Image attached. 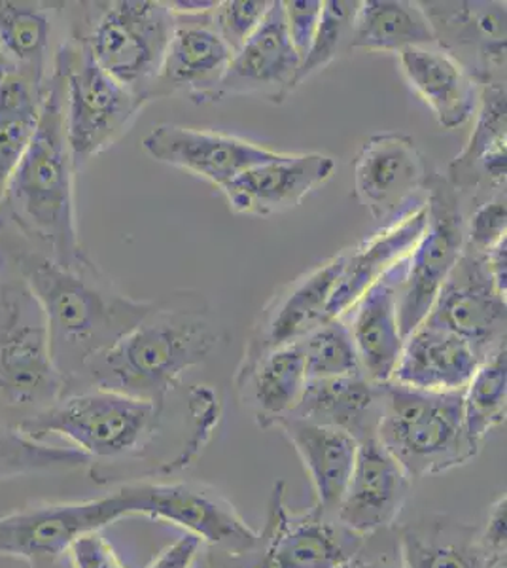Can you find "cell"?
<instances>
[{
	"label": "cell",
	"mask_w": 507,
	"mask_h": 568,
	"mask_svg": "<svg viewBox=\"0 0 507 568\" xmlns=\"http://www.w3.org/2000/svg\"><path fill=\"white\" fill-rule=\"evenodd\" d=\"M353 173L356 200L383 227L396 222L430 175L415 139L396 131L369 136L354 160Z\"/></svg>",
	"instance_id": "5bb4252c"
},
{
	"label": "cell",
	"mask_w": 507,
	"mask_h": 568,
	"mask_svg": "<svg viewBox=\"0 0 507 568\" xmlns=\"http://www.w3.org/2000/svg\"><path fill=\"white\" fill-rule=\"evenodd\" d=\"M430 44H436V37L420 2H413V0L359 2L348 52L399 53L407 48Z\"/></svg>",
	"instance_id": "1f68e13d"
},
{
	"label": "cell",
	"mask_w": 507,
	"mask_h": 568,
	"mask_svg": "<svg viewBox=\"0 0 507 568\" xmlns=\"http://www.w3.org/2000/svg\"><path fill=\"white\" fill-rule=\"evenodd\" d=\"M131 516H135V495L129 481L88 500L32 503L0 516V556L32 567L55 562L78 538Z\"/></svg>",
	"instance_id": "9c48e42d"
},
{
	"label": "cell",
	"mask_w": 507,
	"mask_h": 568,
	"mask_svg": "<svg viewBox=\"0 0 507 568\" xmlns=\"http://www.w3.org/2000/svg\"><path fill=\"white\" fill-rule=\"evenodd\" d=\"M283 7L290 40L303 63V59L307 58L308 48L315 39L316 29H318L322 0H288V2H283Z\"/></svg>",
	"instance_id": "ab89813d"
},
{
	"label": "cell",
	"mask_w": 507,
	"mask_h": 568,
	"mask_svg": "<svg viewBox=\"0 0 507 568\" xmlns=\"http://www.w3.org/2000/svg\"><path fill=\"white\" fill-rule=\"evenodd\" d=\"M392 538H385V544L381 538H375V542L364 540L358 554L351 562V568H405L402 556H399L398 535L396 529L392 532Z\"/></svg>",
	"instance_id": "7bdbcfd3"
},
{
	"label": "cell",
	"mask_w": 507,
	"mask_h": 568,
	"mask_svg": "<svg viewBox=\"0 0 507 568\" xmlns=\"http://www.w3.org/2000/svg\"><path fill=\"white\" fill-rule=\"evenodd\" d=\"M381 388L364 375L311 379L302 400L288 417L334 426L362 439L377 436L381 417Z\"/></svg>",
	"instance_id": "f546056e"
},
{
	"label": "cell",
	"mask_w": 507,
	"mask_h": 568,
	"mask_svg": "<svg viewBox=\"0 0 507 568\" xmlns=\"http://www.w3.org/2000/svg\"><path fill=\"white\" fill-rule=\"evenodd\" d=\"M506 230L507 205L504 192L477 205L471 216L466 219V245L487 254L498 243L506 241Z\"/></svg>",
	"instance_id": "f35d334b"
},
{
	"label": "cell",
	"mask_w": 507,
	"mask_h": 568,
	"mask_svg": "<svg viewBox=\"0 0 507 568\" xmlns=\"http://www.w3.org/2000/svg\"><path fill=\"white\" fill-rule=\"evenodd\" d=\"M335 168L334 158L322 152L281 154L273 162L244 171L220 190L233 213L275 216L300 207L334 176Z\"/></svg>",
	"instance_id": "ffe728a7"
},
{
	"label": "cell",
	"mask_w": 507,
	"mask_h": 568,
	"mask_svg": "<svg viewBox=\"0 0 507 568\" xmlns=\"http://www.w3.org/2000/svg\"><path fill=\"white\" fill-rule=\"evenodd\" d=\"M302 61L286 29L283 0H273L256 33L233 53L214 103L225 98H262L281 104L296 90Z\"/></svg>",
	"instance_id": "2e32d148"
},
{
	"label": "cell",
	"mask_w": 507,
	"mask_h": 568,
	"mask_svg": "<svg viewBox=\"0 0 507 568\" xmlns=\"http://www.w3.org/2000/svg\"><path fill=\"white\" fill-rule=\"evenodd\" d=\"M377 439L412 479L468 465L479 455L464 423V390L428 393L385 383Z\"/></svg>",
	"instance_id": "8992f818"
},
{
	"label": "cell",
	"mask_w": 507,
	"mask_h": 568,
	"mask_svg": "<svg viewBox=\"0 0 507 568\" xmlns=\"http://www.w3.org/2000/svg\"><path fill=\"white\" fill-rule=\"evenodd\" d=\"M426 318L466 339L481 361L506 345V296L496 288L485 254L464 246Z\"/></svg>",
	"instance_id": "4fadbf2b"
},
{
	"label": "cell",
	"mask_w": 507,
	"mask_h": 568,
	"mask_svg": "<svg viewBox=\"0 0 507 568\" xmlns=\"http://www.w3.org/2000/svg\"><path fill=\"white\" fill-rule=\"evenodd\" d=\"M209 13L197 18H176V27L149 101L187 98L197 104L214 103L233 53L214 33Z\"/></svg>",
	"instance_id": "44dd1931"
},
{
	"label": "cell",
	"mask_w": 507,
	"mask_h": 568,
	"mask_svg": "<svg viewBox=\"0 0 507 568\" xmlns=\"http://www.w3.org/2000/svg\"><path fill=\"white\" fill-rule=\"evenodd\" d=\"M200 549V538L192 535L182 536L176 542L163 549L146 568H193Z\"/></svg>",
	"instance_id": "ee69618b"
},
{
	"label": "cell",
	"mask_w": 507,
	"mask_h": 568,
	"mask_svg": "<svg viewBox=\"0 0 507 568\" xmlns=\"http://www.w3.org/2000/svg\"><path fill=\"white\" fill-rule=\"evenodd\" d=\"M487 260L488 273L495 281L496 288L500 291V294L506 296L507 294V240L501 241L495 248L485 254Z\"/></svg>",
	"instance_id": "f6af8a7d"
},
{
	"label": "cell",
	"mask_w": 507,
	"mask_h": 568,
	"mask_svg": "<svg viewBox=\"0 0 507 568\" xmlns=\"http://www.w3.org/2000/svg\"><path fill=\"white\" fill-rule=\"evenodd\" d=\"M71 568H128L118 557L116 549L104 538L103 530L78 538L67 551Z\"/></svg>",
	"instance_id": "60d3db41"
},
{
	"label": "cell",
	"mask_w": 507,
	"mask_h": 568,
	"mask_svg": "<svg viewBox=\"0 0 507 568\" xmlns=\"http://www.w3.org/2000/svg\"><path fill=\"white\" fill-rule=\"evenodd\" d=\"M506 495L498 498L488 511L487 524L479 529V540L488 561L496 568H506Z\"/></svg>",
	"instance_id": "b9f144b4"
},
{
	"label": "cell",
	"mask_w": 507,
	"mask_h": 568,
	"mask_svg": "<svg viewBox=\"0 0 507 568\" xmlns=\"http://www.w3.org/2000/svg\"><path fill=\"white\" fill-rule=\"evenodd\" d=\"M77 175L64 130L63 74L53 61L37 133L8 181L0 222L58 262L80 258L85 251L78 230Z\"/></svg>",
	"instance_id": "3957f363"
},
{
	"label": "cell",
	"mask_w": 507,
	"mask_h": 568,
	"mask_svg": "<svg viewBox=\"0 0 507 568\" xmlns=\"http://www.w3.org/2000/svg\"><path fill=\"white\" fill-rule=\"evenodd\" d=\"M481 362L466 339L424 318L405 337L392 382L428 393H455L468 387Z\"/></svg>",
	"instance_id": "603a6c76"
},
{
	"label": "cell",
	"mask_w": 507,
	"mask_h": 568,
	"mask_svg": "<svg viewBox=\"0 0 507 568\" xmlns=\"http://www.w3.org/2000/svg\"><path fill=\"white\" fill-rule=\"evenodd\" d=\"M168 4L176 18H197L212 12L219 0H169Z\"/></svg>",
	"instance_id": "bcb514c9"
},
{
	"label": "cell",
	"mask_w": 507,
	"mask_h": 568,
	"mask_svg": "<svg viewBox=\"0 0 507 568\" xmlns=\"http://www.w3.org/2000/svg\"><path fill=\"white\" fill-rule=\"evenodd\" d=\"M275 428L283 430L300 455L311 484L315 487V506L326 516L335 517L353 474L358 439L334 426L318 425L297 417H286L276 423Z\"/></svg>",
	"instance_id": "83f0119b"
},
{
	"label": "cell",
	"mask_w": 507,
	"mask_h": 568,
	"mask_svg": "<svg viewBox=\"0 0 507 568\" xmlns=\"http://www.w3.org/2000/svg\"><path fill=\"white\" fill-rule=\"evenodd\" d=\"M405 270L407 258L399 260L391 272H386L362 294L353 310L347 313L351 315L347 326L358 353L362 375L375 385L392 382L404 347V336L399 329L398 300Z\"/></svg>",
	"instance_id": "7402d4cb"
},
{
	"label": "cell",
	"mask_w": 507,
	"mask_h": 568,
	"mask_svg": "<svg viewBox=\"0 0 507 568\" xmlns=\"http://www.w3.org/2000/svg\"><path fill=\"white\" fill-rule=\"evenodd\" d=\"M53 61L63 74L64 130L80 173L128 135L146 104L97 65L88 45L71 31L59 42Z\"/></svg>",
	"instance_id": "ba28073f"
},
{
	"label": "cell",
	"mask_w": 507,
	"mask_h": 568,
	"mask_svg": "<svg viewBox=\"0 0 507 568\" xmlns=\"http://www.w3.org/2000/svg\"><path fill=\"white\" fill-rule=\"evenodd\" d=\"M436 44L479 84H506V2H420Z\"/></svg>",
	"instance_id": "e0dca14e"
},
{
	"label": "cell",
	"mask_w": 507,
	"mask_h": 568,
	"mask_svg": "<svg viewBox=\"0 0 507 568\" xmlns=\"http://www.w3.org/2000/svg\"><path fill=\"white\" fill-rule=\"evenodd\" d=\"M307 382L300 342L241 361L235 374L239 400L262 428H275L294 414Z\"/></svg>",
	"instance_id": "d4e9b609"
},
{
	"label": "cell",
	"mask_w": 507,
	"mask_h": 568,
	"mask_svg": "<svg viewBox=\"0 0 507 568\" xmlns=\"http://www.w3.org/2000/svg\"><path fill=\"white\" fill-rule=\"evenodd\" d=\"M42 93L18 72L0 74V203L37 133Z\"/></svg>",
	"instance_id": "d6a6232c"
},
{
	"label": "cell",
	"mask_w": 507,
	"mask_h": 568,
	"mask_svg": "<svg viewBox=\"0 0 507 568\" xmlns=\"http://www.w3.org/2000/svg\"><path fill=\"white\" fill-rule=\"evenodd\" d=\"M283 481L273 487L267 524L257 544L256 568H341L353 562L366 538L345 529L315 506L302 516L290 514Z\"/></svg>",
	"instance_id": "7c38bea8"
},
{
	"label": "cell",
	"mask_w": 507,
	"mask_h": 568,
	"mask_svg": "<svg viewBox=\"0 0 507 568\" xmlns=\"http://www.w3.org/2000/svg\"><path fill=\"white\" fill-rule=\"evenodd\" d=\"M341 568H351V565H347V567H341Z\"/></svg>",
	"instance_id": "c3c4849f"
},
{
	"label": "cell",
	"mask_w": 507,
	"mask_h": 568,
	"mask_svg": "<svg viewBox=\"0 0 507 568\" xmlns=\"http://www.w3.org/2000/svg\"><path fill=\"white\" fill-rule=\"evenodd\" d=\"M359 0H324L321 21L316 29L307 58L303 59L297 72L296 85L324 71L334 61L348 53L353 37L354 18L358 12Z\"/></svg>",
	"instance_id": "8d00e7d4"
},
{
	"label": "cell",
	"mask_w": 507,
	"mask_h": 568,
	"mask_svg": "<svg viewBox=\"0 0 507 568\" xmlns=\"http://www.w3.org/2000/svg\"><path fill=\"white\" fill-rule=\"evenodd\" d=\"M405 568H496L479 540V527L430 516L396 529Z\"/></svg>",
	"instance_id": "4dcf8cb0"
},
{
	"label": "cell",
	"mask_w": 507,
	"mask_h": 568,
	"mask_svg": "<svg viewBox=\"0 0 507 568\" xmlns=\"http://www.w3.org/2000/svg\"><path fill=\"white\" fill-rule=\"evenodd\" d=\"M171 396L154 404L103 388H71L52 407L16 428L39 442L48 436L63 438L84 453L90 466L131 463L146 459L150 449L163 444Z\"/></svg>",
	"instance_id": "277c9868"
},
{
	"label": "cell",
	"mask_w": 507,
	"mask_h": 568,
	"mask_svg": "<svg viewBox=\"0 0 507 568\" xmlns=\"http://www.w3.org/2000/svg\"><path fill=\"white\" fill-rule=\"evenodd\" d=\"M64 393L42 307L20 273L0 258V419L18 426Z\"/></svg>",
	"instance_id": "5b68a950"
},
{
	"label": "cell",
	"mask_w": 507,
	"mask_h": 568,
	"mask_svg": "<svg viewBox=\"0 0 507 568\" xmlns=\"http://www.w3.org/2000/svg\"><path fill=\"white\" fill-rule=\"evenodd\" d=\"M345 258L347 252H339L276 292L262 310L244 345L241 361H254L267 351L302 342L313 329L326 323L329 300L345 267Z\"/></svg>",
	"instance_id": "ac0fdd59"
},
{
	"label": "cell",
	"mask_w": 507,
	"mask_h": 568,
	"mask_svg": "<svg viewBox=\"0 0 507 568\" xmlns=\"http://www.w3.org/2000/svg\"><path fill=\"white\" fill-rule=\"evenodd\" d=\"M424 226L426 207L423 203L369 240L354 246L353 251H345L347 258L329 300L328 321L345 317L373 283L391 272L399 260L407 258L423 235Z\"/></svg>",
	"instance_id": "4316f807"
},
{
	"label": "cell",
	"mask_w": 507,
	"mask_h": 568,
	"mask_svg": "<svg viewBox=\"0 0 507 568\" xmlns=\"http://www.w3.org/2000/svg\"><path fill=\"white\" fill-rule=\"evenodd\" d=\"M270 7L267 0H225L209 13V23L222 42L235 53L256 33Z\"/></svg>",
	"instance_id": "74e56055"
},
{
	"label": "cell",
	"mask_w": 507,
	"mask_h": 568,
	"mask_svg": "<svg viewBox=\"0 0 507 568\" xmlns=\"http://www.w3.org/2000/svg\"><path fill=\"white\" fill-rule=\"evenodd\" d=\"M399 69L445 130L463 128L476 116L481 84L466 67L437 44L398 53Z\"/></svg>",
	"instance_id": "cb8c5ba5"
},
{
	"label": "cell",
	"mask_w": 507,
	"mask_h": 568,
	"mask_svg": "<svg viewBox=\"0 0 507 568\" xmlns=\"http://www.w3.org/2000/svg\"><path fill=\"white\" fill-rule=\"evenodd\" d=\"M129 484L135 495V516L182 527L186 535L230 556H244L257 548L260 535L220 493L201 485L160 484L149 479H131Z\"/></svg>",
	"instance_id": "8fae6325"
},
{
	"label": "cell",
	"mask_w": 507,
	"mask_h": 568,
	"mask_svg": "<svg viewBox=\"0 0 507 568\" xmlns=\"http://www.w3.org/2000/svg\"><path fill=\"white\" fill-rule=\"evenodd\" d=\"M303 362L307 379H334L362 375L358 353L345 318H329L303 337Z\"/></svg>",
	"instance_id": "d590c367"
},
{
	"label": "cell",
	"mask_w": 507,
	"mask_h": 568,
	"mask_svg": "<svg viewBox=\"0 0 507 568\" xmlns=\"http://www.w3.org/2000/svg\"><path fill=\"white\" fill-rule=\"evenodd\" d=\"M90 459L74 447L50 446L29 438L16 426L0 419V481L32 474L69 471L90 466Z\"/></svg>",
	"instance_id": "e575fe53"
},
{
	"label": "cell",
	"mask_w": 507,
	"mask_h": 568,
	"mask_svg": "<svg viewBox=\"0 0 507 568\" xmlns=\"http://www.w3.org/2000/svg\"><path fill=\"white\" fill-rule=\"evenodd\" d=\"M141 146L154 162L186 171L219 187L235 181L244 171L273 162L281 155V152L262 149L239 136L174 123H160L152 128L142 139Z\"/></svg>",
	"instance_id": "9a60e30c"
},
{
	"label": "cell",
	"mask_w": 507,
	"mask_h": 568,
	"mask_svg": "<svg viewBox=\"0 0 507 568\" xmlns=\"http://www.w3.org/2000/svg\"><path fill=\"white\" fill-rule=\"evenodd\" d=\"M0 258L20 273L42 307L53 362L67 385L91 356L112 347L155 305L123 294L85 252L58 262L2 222Z\"/></svg>",
	"instance_id": "6da1fadb"
},
{
	"label": "cell",
	"mask_w": 507,
	"mask_h": 568,
	"mask_svg": "<svg viewBox=\"0 0 507 568\" xmlns=\"http://www.w3.org/2000/svg\"><path fill=\"white\" fill-rule=\"evenodd\" d=\"M222 326L203 297L171 296L158 304L112 347L91 356L71 388L95 387L136 400L163 404L182 387V375L209 361Z\"/></svg>",
	"instance_id": "7a4b0ae2"
},
{
	"label": "cell",
	"mask_w": 507,
	"mask_h": 568,
	"mask_svg": "<svg viewBox=\"0 0 507 568\" xmlns=\"http://www.w3.org/2000/svg\"><path fill=\"white\" fill-rule=\"evenodd\" d=\"M424 190L428 192L424 201L426 226L407 256V270L399 288L398 317L404 339L430 313L439 288L466 246L463 195L439 173L428 175Z\"/></svg>",
	"instance_id": "30bf717a"
},
{
	"label": "cell",
	"mask_w": 507,
	"mask_h": 568,
	"mask_svg": "<svg viewBox=\"0 0 507 568\" xmlns=\"http://www.w3.org/2000/svg\"><path fill=\"white\" fill-rule=\"evenodd\" d=\"M506 345L487 356L464 388V423L469 439L481 449L488 433L506 420Z\"/></svg>",
	"instance_id": "836d02e7"
},
{
	"label": "cell",
	"mask_w": 507,
	"mask_h": 568,
	"mask_svg": "<svg viewBox=\"0 0 507 568\" xmlns=\"http://www.w3.org/2000/svg\"><path fill=\"white\" fill-rule=\"evenodd\" d=\"M412 481L377 436L362 439L335 519L362 538L392 529L407 503Z\"/></svg>",
	"instance_id": "d6986e66"
},
{
	"label": "cell",
	"mask_w": 507,
	"mask_h": 568,
	"mask_svg": "<svg viewBox=\"0 0 507 568\" xmlns=\"http://www.w3.org/2000/svg\"><path fill=\"white\" fill-rule=\"evenodd\" d=\"M63 10L64 2L0 0V53L10 71L40 91L52 74L53 27Z\"/></svg>",
	"instance_id": "f1b7e54d"
},
{
	"label": "cell",
	"mask_w": 507,
	"mask_h": 568,
	"mask_svg": "<svg viewBox=\"0 0 507 568\" xmlns=\"http://www.w3.org/2000/svg\"><path fill=\"white\" fill-rule=\"evenodd\" d=\"M476 125L466 146L447 168L445 179L458 194L493 187L506 190L507 93L506 84L481 85Z\"/></svg>",
	"instance_id": "484cf974"
},
{
	"label": "cell",
	"mask_w": 507,
	"mask_h": 568,
	"mask_svg": "<svg viewBox=\"0 0 507 568\" xmlns=\"http://www.w3.org/2000/svg\"><path fill=\"white\" fill-rule=\"evenodd\" d=\"M71 33L82 40L104 72L149 104L176 16L161 0H114L82 4Z\"/></svg>",
	"instance_id": "52a82bcc"
},
{
	"label": "cell",
	"mask_w": 507,
	"mask_h": 568,
	"mask_svg": "<svg viewBox=\"0 0 507 568\" xmlns=\"http://www.w3.org/2000/svg\"><path fill=\"white\" fill-rule=\"evenodd\" d=\"M10 71L7 65V61H4V58H2V53H0V74H4V72Z\"/></svg>",
	"instance_id": "7dc6e473"
}]
</instances>
